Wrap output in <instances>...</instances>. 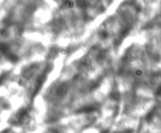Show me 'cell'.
<instances>
[{"instance_id":"obj_1","label":"cell","mask_w":161,"mask_h":133,"mask_svg":"<svg viewBox=\"0 0 161 133\" xmlns=\"http://www.w3.org/2000/svg\"><path fill=\"white\" fill-rule=\"evenodd\" d=\"M96 109L97 108L95 106H88V107L84 108L82 111H83V112H92L94 111H96Z\"/></svg>"},{"instance_id":"obj_2","label":"cell","mask_w":161,"mask_h":133,"mask_svg":"<svg viewBox=\"0 0 161 133\" xmlns=\"http://www.w3.org/2000/svg\"><path fill=\"white\" fill-rule=\"evenodd\" d=\"M76 4H77V6H78V7H80V8L87 7V3L85 2L84 0H78V1L76 2Z\"/></svg>"},{"instance_id":"obj_3","label":"cell","mask_w":161,"mask_h":133,"mask_svg":"<svg viewBox=\"0 0 161 133\" xmlns=\"http://www.w3.org/2000/svg\"><path fill=\"white\" fill-rule=\"evenodd\" d=\"M135 74H136V76L137 77H141L142 75H143V71H142L141 69H137L136 72H135Z\"/></svg>"},{"instance_id":"obj_4","label":"cell","mask_w":161,"mask_h":133,"mask_svg":"<svg viewBox=\"0 0 161 133\" xmlns=\"http://www.w3.org/2000/svg\"><path fill=\"white\" fill-rule=\"evenodd\" d=\"M156 95H157V96H161V85H160V87L157 89V91H156Z\"/></svg>"},{"instance_id":"obj_5","label":"cell","mask_w":161,"mask_h":133,"mask_svg":"<svg viewBox=\"0 0 161 133\" xmlns=\"http://www.w3.org/2000/svg\"><path fill=\"white\" fill-rule=\"evenodd\" d=\"M130 109H131V108H130V105H126V107H125V111H126V112H129Z\"/></svg>"}]
</instances>
